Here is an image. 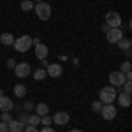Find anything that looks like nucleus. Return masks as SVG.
Here are the masks:
<instances>
[{
  "instance_id": "f257e3e1",
  "label": "nucleus",
  "mask_w": 132,
  "mask_h": 132,
  "mask_svg": "<svg viewBox=\"0 0 132 132\" xmlns=\"http://www.w3.org/2000/svg\"><path fill=\"white\" fill-rule=\"evenodd\" d=\"M116 86H104L101 92H99V101L102 104H113V102L116 101Z\"/></svg>"
},
{
  "instance_id": "f03ea898",
  "label": "nucleus",
  "mask_w": 132,
  "mask_h": 132,
  "mask_svg": "<svg viewBox=\"0 0 132 132\" xmlns=\"http://www.w3.org/2000/svg\"><path fill=\"white\" fill-rule=\"evenodd\" d=\"M34 11H35V14H37V18L41 21H48L51 18V5L48 2H37L35 5H34Z\"/></svg>"
},
{
  "instance_id": "7ed1b4c3",
  "label": "nucleus",
  "mask_w": 132,
  "mask_h": 132,
  "mask_svg": "<svg viewBox=\"0 0 132 132\" xmlns=\"http://www.w3.org/2000/svg\"><path fill=\"white\" fill-rule=\"evenodd\" d=\"M12 46H14V50L18 51V53H27L32 48V37L27 35V34H23L21 37L14 39V44Z\"/></svg>"
},
{
  "instance_id": "20e7f679",
  "label": "nucleus",
  "mask_w": 132,
  "mask_h": 132,
  "mask_svg": "<svg viewBox=\"0 0 132 132\" xmlns=\"http://www.w3.org/2000/svg\"><path fill=\"white\" fill-rule=\"evenodd\" d=\"M106 25H108L109 28H120V25H122V16H120L116 11H109V12L106 14Z\"/></svg>"
},
{
  "instance_id": "39448f33",
  "label": "nucleus",
  "mask_w": 132,
  "mask_h": 132,
  "mask_svg": "<svg viewBox=\"0 0 132 132\" xmlns=\"http://www.w3.org/2000/svg\"><path fill=\"white\" fill-rule=\"evenodd\" d=\"M14 72H16V76H18L20 79H23V78L30 76L32 67H30V63H27V62H21V63H16V67H14Z\"/></svg>"
},
{
  "instance_id": "423d86ee",
  "label": "nucleus",
  "mask_w": 132,
  "mask_h": 132,
  "mask_svg": "<svg viewBox=\"0 0 132 132\" xmlns=\"http://www.w3.org/2000/svg\"><path fill=\"white\" fill-rule=\"evenodd\" d=\"M116 113H118V109L113 106V104H104L101 109V114L104 120H114L116 118Z\"/></svg>"
},
{
  "instance_id": "0eeeda50",
  "label": "nucleus",
  "mask_w": 132,
  "mask_h": 132,
  "mask_svg": "<svg viewBox=\"0 0 132 132\" xmlns=\"http://www.w3.org/2000/svg\"><path fill=\"white\" fill-rule=\"evenodd\" d=\"M125 83V74L120 71H113L109 72V85L111 86H122Z\"/></svg>"
},
{
  "instance_id": "6e6552de",
  "label": "nucleus",
  "mask_w": 132,
  "mask_h": 132,
  "mask_svg": "<svg viewBox=\"0 0 132 132\" xmlns=\"http://www.w3.org/2000/svg\"><path fill=\"white\" fill-rule=\"evenodd\" d=\"M106 39H108V42H109V44H116L120 39H123L122 28H109V32L106 34Z\"/></svg>"
},
{
  "instance_id": "1a4fd4ad",
  "label": "nucleus",
  "mask_w": 132,
  "mask_h": 132,
  "mask_svg": "<svg viewBox=\"0 0 132 132\" xmlns=\"http://www.w3.org/2000/svg\"><path fill=\"white\" fill-rule=\"evenodd\" d=\"M69 120H71V116H69L67 111H58V113H55V116H53V123H56V125H60V127L67 125Z\"/></svg>"
},
{
  "instance_id": "9d476101",
  "label": "nucleus",
  "mask_w": 132,
  "mask_h": 132,
  "mask_svg": "<svg viewBox=\"0 0 132 132\" xmlns=\"http://www.w3.org/2000/svg\"><path fill=\"white\" fill-rule=\"evenodd\" d=\"M62 72H63V67H62L60 63H50L46 67V74L51 76V78H60Z\"/></svg>"
},
{
  "instance_id": "9b49d317",
  "label": "nucleus",
  "mask_w": 132,
  "mask_h": 132,
  "mask_svg": "<svg viewBox=\"0 0 132 132\" xmlns=\"http://www.w3.org/2000/svg\"><path fill=\"white\" fill-rule=\"evenodd\" d=\"M12 109H14V102L11 101L9 97L2 95V97H0V111L2 113H11Z\"/></svg>"
},
{
  "instance_id": "f8f14e48",
  "label": "nucleus",
  "mask_w": 132,
  "mask_h": 132,
  "mask_svg": "<svg viewBox=\"0 0 132 132\" xmlns=\"http://www.w3.org/2000/svg\"><path fill=\"white\" fill-rule=\"evenodd\" d=\"M35 58H37V60H46V58H48V53H50V50H48V46H46V44H37V46H35Z\"/></svg>"
},
{
  "instance_id": "ddd939ff",
  "label": "nucleus",
  "mask_w": 132,
  "mask_h": 132,
  "mask_svg": "<svg viewBox=\"0 0 132 132\" xmlns=\"http://www.w3.org/2000/svg\"><path fill=\"white\" fill-rule=\"evenodd\" d=\"M116 101H118V104H120L122 108H129V106H130V102H132V99H130V95H129V93L120 92V93H116Z\"/></svg>"
},
{
  "instance_id": "4468645a",
  "label": "nucleus",
  "mask_w": 132,
  "mask_h": 132,
  "mask_svg": "<svg viewBox=\"0 0 132 132\" xmlns=\"http://www.w3.org/2000/svg\"><path fill=\"white\" fill-rule=\"evenodd\" d=\"M25 127H27V125H23L20 120H11V122L7 123L9 132H23V130H25Z\"/></svg>"
},
{
  "instance_id": "2eb2a0df",
  "label": "nucleus",
  "mask_w": 132,
  "mask_h": 132,
  "mask_svg": "<svg viewBox=\"0 0 132 132\" xmlns=\"http://www.w3.org/2000/svg\"><path fill=\"white\" fill-rule=\"evenodd\" d=\"M34 109H35V114H39V116H46V114H50V106H48L46 102H39Z\"/></svg>"
},
{
  "instance_id": "dca6fc26",
  "label": "nucleus",
  "mask_w": 132,
  "mask_h": 132,
  "mask_svg": "<svg viewBox=\"0 0 132 132\" xmlns=\"http://www.w3.org/2000/svg\"><path fill=\"white\" fill-rule=\"evenodd\" d=\"M14 39H16V37H14L12 34H9V32H4V34L0 35V42H2L4 46H12V44H14Z\"/></svg>"
},
{
  "instance_id": "f3484780",
  "label": "nucleus",
  "mask_w": 132,
  "mask_h": 132,
  "mask_svg": "<svg viewBox=\"0 0 132 132\" xmlns=\"http://www.w3.org/2000/svg\"><path fill=\"white\" fill-rule=\"evenodd\" d=\"M116 46L120 48V51H123V53H125V51H130L132 42H130V39H125V37H123V39H120V41L116 42Z\"/></svg>"
},
{
  "instance_id": "a211bd4d",
  "label": "nucleus",
  "mask_w": 132,
  "mask_h": 132,
  "mask_svg": "<svg viewBox=\"0 0 132 132\" xmlns=\"http://www.w3.org/2000/svg\"><path fill=\"white\" fill-rule=\"evenodd\" d=\"M14 95H16L18 99H23V97L27 95V86H25V85H16V86H14Z\"/></svg>"
},
{
  "instance_id": "6ab92c4d",
  "label": "nucleus",
  "mask_w": 132,
  "mask_h": 132,
  "mask_svg": "<svg viewBox=\"0 0 132 132\" xmlns=\"http://www.w3.org/2000/svg\"><path fill=\"white\" fill-rule=\"evenodd\" d=\"M46 76H48V74H46V69H42V67H37L35 72H34V79H35V81H42Z\"/></svg>"
},
{
  "instance_id": "aec40b11",
  "label": "nucleus",
  "mask_w": 132,
  "mask_h": 132,
  "mask_svg": "<svg viewBox=\"0 0 132 132\" xmlns=\"http://www.w3.org/2000/svg\"><path fill=\"white\" fill-rule=\"evenodd\" d=\"M34 5H35V4H34V0H23L20 7H21V11L28 12V11H34Z\"/></svg>"
},
{
  "instance_id": "412c9836",
  "label": "nucleus",
  "mask_w": 132,
  "mask_h": 132,
  "mask_svg": "<svg viewBox=\"0 0 132 132\" xmlns=\"http://www.w3.org/2000/svg\"><path fill=\"white\" fill-rule=\"evenodd\" d=\"M39 123H41V116H39V114H28V125L37 127Z\"/></svg>"
},
{
  "instance_id": "4be33fe9",
  "label": "nucleus",
  "mask_w": 132,
  "mask_h": 132,
  "mask_svg": "<svg viewBox=\"0 0 132 132\" xmlns=\"http://www.w3.org/2000/svg\"><path fill=\"white\" fill-rule=\"evenodd\" d=\"M118 71H120V72H123V74L130 72V71H132V65H130V62H129V60H125V62L122 63V65H120V69H118Z\"/></svg>"
},
{
  "instance_id": "5701e85b",
  "label": "nucleus",
  "mask_w": 132,
  "mask_h": 132,
  "mask_svg": "<svg viewBox=\"0 0 132 132\" xmlns=\"http://www.w3.org/2000/svg\"><path fill=\"white\" fill-rule=\"evenodd\" d=\"M102 106H104V104H102L101 101H93V102H92V111H93V113H101Z\"/></svg>"
},
{
  "instance_id": "b1692460",
  "label": "nucleus",
  "mask_w": 132,
  "mask_h": 132,
  "mask_svg": "<svg viewBox=\"0 0 132 132\" xmlns=\"http://www.w3.org/2000/svg\"><path fill=\"white\" fill-rule=\"evenodd\" d=\"M51 122H53V118H51L50 114H46V116H41V123L44 127H51Z\"/></svg>"
},
{
  "instance_id": "393cba45",
  "label": "nucleus",
  "mask_w": 132,
  "mask_h": 132,
  "mask_svg": "<svg viewBox=\"0 0 132 132\" xmlns=\"http://www.w3.org/2000/svg\"><path fill=\"white\" fill-rule=\"evenodd\" d=\"M122 86H123V93H129V95H130V92H132V85H130V81H125Z\"/></svg>"
},
{
  "instance_id": "a878e982",
  "label": "nucleus",
  "mask_w": 132,
  "mask_h": 132,
  "mask_svg": "<svg viewBox=\"0 0 132 132\" xmlns=\"http://www.w3.org/2000/svg\"><path fill=\"white\" fill-rule=\"evenodd\" d=\"M11 120H12V116H11V113H2V120H0L2 123H9Z\"/></svg>"
},
{
  "instance_id": "bb28decb",
  "label": "nucleus",
  "mask_w": 132,
  "mask_h": 132,
  "mask_svg": "<svg viewBox=\"0 0 132 132\" xmlns=\"http://www.w3.org/2000/svg\"><path fill=\"white\" fill-rule=\"evenodd\" d=\"M20 122L23 123V125H28V113H27V111H23V113H21Z\"/></svg>"
},
{
  "instance_id": "cd10ccee",
  "label": "nucleus",
  "mask_w": 132,
  "mask_h": 132,
  "mask_svg": "<svg viewBox=\"0 0 132 132\" xmlns=\"http://www.w3.org/2000/svg\"><path fill=\"white\" fill-rule=\"evenodd\" d=\"M34 108H35V106H34V104H32V102L28 101V102H25V106H23V111H27V113H28L30 109H34Z\"/></svg>"
},
{
  "instance_id": "c85d7f7f",
  "label": "nucleus",
  "mask_w": 132,
  "mask_h": 132,
  "mask_svg": "<svg viewBox=\"0 0 132 132\" xmlns=\"http://www.w3.org/2000/svg\"><path fill=\"white\" fill-rule=\"evenodd\" d=\"M23 132H39V129H37V127H34V125H27Z\"/></svg>"
},
{
  "instance_id": "c756f323",
  "label": "nucleus",
  "mask_w": 132,
  "mask_h": 132,
  "mask_svg": "<svg viewBox=\"0 0 132 132\" xmlns=\"http://www.w3.org/2000/svg\"><path fill=\"white\" fill-rule=\"evenodd\" d=\"M7 67H9V69H14V67H16V60H14V58H9V60H7Z\"/></svg>"
},
{
  "instance_id": "7c9ffc66",
  "label": "nucleus",
  "mask_w": 132,
  "mask_h": 132,
  "mask_svg": "<svg viewBox=\"0 0 132 132\" xmlns=\"http://www.w3.org/2000/svg\"><path fill=\"white\" fill-rule=\"evenodd\" d=\"M0 132H9V129H7V123H2V122H0Z\"/></svg>"
},
{
  "instance_id": "2f4dec72",
  "label": "nucleus",
  "mask_w": 132,
  "mask_h": 132,
  "mask_svg": "<svg viewBox=\"0 0 132 132\" xmlns=\"http://www.w3.org/2000/svg\"><path fill=\"white\" fill-rule=\"evenodd\" d=\"M39 132H55V129H51V127H42Z\"/></svg>"
},
{
  "instance_id": "473e14b6",
  "label": "nucleus",
  "mask_w": 132,
  "mask_h": 132,
  "mask_svg": "<svg viewBox=\"0 0 132 132\" xmlns=\"http://www.w3.org/2000/svg\"><path fill=\"white\" fill-rule=\"evenodd\" d=\"M41 65H42V69H46L50 63H48V60H41Z\"/></svg>"
},
{
  "instance_id": "72a5a7b5",
  "label": "nucleus",
  "mask_w": 132,
  "mask_h": 132,
  "mask_svg": "<svg viewBox=\"0 0 132 132\" xmlns=\"http://www.w3.org/2000/svg\"><path fill=\"white\" fill-rule=\"evenodd\" d=\"M102 32H104V34H108V32H109V27H108V25H104V27H102Z\"/></svg>"
},
{
  "instance_id": "f704fd0d",
  "label": "nucleus",
  "mask_w": 132,
  "mask_h": 132,
  "mask_svg": "<svg viewBox=\"0 0 132 132\" xmlns=\"http://www.w3.org/2000/svg\"><path fill=\"white\" fill-rule=\"evenodd\" d=\"M71 132H83V130H79V129H72Z\"/></svg>"
},
{
  "instance_id": "c9c22d12",
  "label": "nucleus",
  "mask_w": 132,
  "mask_h": 132,
  "mask_svg": "<svg viewBox=\"0 0 132 132\" xmlns=\"http://www.w3.org/2000/svg\"><path fill=\"white\" fill-rule=\"evenodd\" d=\"M2 95H4V90H2V88H0V97H2Z\"/></svg>"
},
{
  "instance_id": "e433bc0d",
  "label": "nucleus",
  "mask_w": 132,
  "mask_h": 132,
  "mask_svg": "<svg viewBox=\"0 0 132 132\" xmlns=\"http://www.w3.org/2000/svg\"><path fill=\"white\" fill-rule=\"evenodd\" d=\"M34 2H42V0H34Z\"/></svg>"
}]
</instances>
